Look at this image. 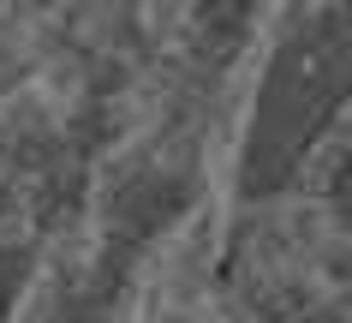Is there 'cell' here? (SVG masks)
Instances as JSON below:
<instances>
[{"mask_svg": "<svg viewBox=\"0 0 352 323\" xmlns=\"http://www.w3.org/2000/svg\"><path fill=\"white\" fill-rule=\"evenodd\" d=\"M352 102V6H298L287 12L263 60L257 96L239 144V198L263 204L293 186L316 144Z\"/></svg>", "mask_w": 352, "mask_h": 323, "instance_id": "obj_1", "label": "cell"}, {"mask_svg": "<svg viewBox=\"0 0 352 323\" xmlns=\"http://www.w3.org/2000/svg\"><path fill=\"white\" fill-rule=\"evenodd\" d=\"M30 251L24 246H0V323H12V311H19L24 300V282H30Z\"/></svg>", "mask_w": 352, "mask_h": 323, "instance_id": "obj_2", "label": "cell"}]
</instances>
